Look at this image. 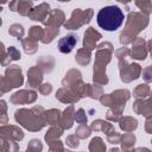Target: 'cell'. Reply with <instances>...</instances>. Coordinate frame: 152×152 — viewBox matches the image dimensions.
I'll return each instance as SVG.
<instances>
[{"mask_svg": "<svg viewBox=\"0 0 152 152\" xmlns=\"http://www.w3.org/2000/svg\"><path fill=\"white\" fill-rule=\"evenodd\" d=\"M124 12L114 5L102 7L96 15L97 25L104 31H116L124 24Z\"/></svg>", "mask_w": 152, "mask_h": 152, "instance_id": "3", "label": "cell"}, {"mask_svg": "<svg viewBox=\"0 0 152 152\" xmlns=\"http://www.w3.org/2000/svg\"><path fill=\"white\" fill-rule=\"evenodd\" d=\"M72 121H74V106L71 104L64 109L63 114H61L58 124L62 125L63 129H69L72 126Z\"/></svg>", "mask_w": 152, "mask_h": 152, "instance_id": "19", "label": "cell"}, {"mask_svg": "<svg viewBox=\"0 0 152 152\" xmlns=\"http://www.w3.org/2000/svg\"><path fill=\"white\" fill-rule=\"evenodd\" d=\"M21 44H23V48H24V51L26 53H34L37 50H38V44L36 40L31 39V38H26V39H23L21 40Z\"/></svg>", "mask_w": 152, "mask_h": 152, "instance_id": "26", "label": "cell"}, {"mask_svg": "<svg viewBox=\"0 0 152 152\" xmlns=\"http://www.w3.org/2000/svg\"><path fill=\"white\" fill-rule=\"evenodd\" d=\"M129 96H131V93L127 89H120V90L113 91L112 94H107V95L102 94L100 97V101L103 106L112 107L110 112H113L119 116L124 112L125 102L129 99Z\"/></svg>", "mask_w": 152, "mask_h": 152, "instance_id": "5", "label": "cell"}, {"mask_svg": "<svg viewBox=\"0 0 152 152\" xmlns=\"http://www.w3.org/2000/svg\"><path fill=\"white\" fill-rule=\"evenodd\" d=\"M74 119H75L76 122H78V124H86V122H87V116H86V114H84V109H83V108H80V109L75 113Z\"/></svg>", "mask_w": 152, "mask_h": 152, "instance_id": "38", "label": "cell"}, {"mask_svg": "<svg viewBox=\"0 0 152 152\" xmlns=\"http://www.w3.org/2000/svg\"><path fill=\"white\" fill-rule=\"evenodd\" d=\"M1 24H2V21H1V18H0V26H1Z\"/></svg>", "mask_w": 152, "mask_h": 152, "instance_id": "50", "label": "cell"}, {"mask_svg": "<svg viewBox=\"0 0 152 152\" xmlns=\"http://www.w3.org/2000/svg\"><path fill=\"white\" fill-rule=\"evenodd\" d=\"M32 6V0H12V2L10 4V8L21 15H28Z\"/></svg>", "mask_w": 152, "mask_h": 152, "instance_id": "13", "label": "cell"}, {"mask_svg": "<svg viewBox=\"0 0 152 152\" xmlns=\"http://www.w3.org/2000/svg\"><path fill=\"white\" fill-rule=\"evenodd\" d=\"M150 125H151V116H150V118H147V121H146V131H147V133H151Z\"/></svg>", "mask_w": 152, "mask_h": 152, "instance_id": "46", "label": "cell"}, {"mask_svg": "<svg viewBox=\"0 0 152 152\" xmlns=\"http://www.w3.org/2000/svg\"><path fill=\"white\" fill-rule=\"evenodd\" d=\"M59 33V30L58 27H51V26H46V30L44 31V36H43V39L42 42L44 44H48V43H51L55 37Z\"/></svg>", "mask_w": 152, "mask_h": 152, "instance_id": "24", "label": "cell"}, {"mask_svg": "<svg viewBox=\"0 0 152 152\" xmlns=\"http://www.w3.org/2000/svg\"><path fill=\"white\" fill-rule=\"evenodd\" d=\"M101 95H102V88H101V86H91L90 84L88 96H90L91 99H100Z\"/></svg>", "mask_w": 152, "mask_h": 152, "instance_id": "36", "label": "cell"}, {"mask_svg": "<svg viewBox=\"0 0 152 152\" xmlns=\"http://www.w3.org/2000/svg\"><path fill=\"white\" fill-rule=\"evenodd\" d=\"M150 95V86L148 84H139L134 90H133V96L137 99H145L148 97Z\"/></svg>", "mask_w": 152, "mask_h": 152, "instance_id": "25", "label": "cell"}, {"mask_svg": "<svg viewBox=\"0 0 152 152\" xmlns=\"http://www.w3.org/2000/svg\"><path fill=\"white\" fill-rule=\"evenodd\" d=\"M90 57H91V53H90V50L83 48V49H80L77 51V55H76V62L81 65H87L89 62H90Z\"/></svg>", "mask_w": 152, "mask_h": 152, "instance_id": "22", "label": "cell"}, {"mask_svg": "<svg viewBox=\"0 0 152 152\" xmlns=\"http://www.w3.org/2000/svg\"><path fill=\"white\" fill-rule=\"evenodd\" d=\"M6 78L10 81L13 88L20 87L23 84V75H21V69L18 65H11L10 68L6 69Z\"/></svg>", "mask_w": 152, "mask_h": 152, "instance_id": "10", "label": "cell"}, {"mask_svg": "<svg viewBox=\"0 0 152 152\" xmlns=\"http://www.w3.org/2000/svg\"><path fill=\"white\" fill-rule=\"evenodd\" d=\"M91 17H93L91 8H88L86 11H81L80 8H76L72 11L71 18L66 23H64V26L68 30H77L82 25L88 24L91 20Z\"/></svg>", "mask_w": 152, "mask_h": 152, "instance_id": "6", "label": "cell"}, {"mask_svg": "<svg viewBox=\"0 0 152 152\" xmlns=\"http://www.w3.org/2000/svg\"><path fill=\"white\" fill-rule=\"evenodd\" d=\"M96 49L97 51H96V58L94 63L93 80L99 84H107L108 77L106 75V65L110 62L113 45L106 42V43H101L99 46H96Z\"/></svg>", "mask_w": 152, "mask_h": 152, "instance_id": "1", "label": "cell"}, {"mask_svg": "<svg viewBox=\"0 0 152 152\" xmlns=\"http://www.w3.org/2000/svg\"><path fill=\"white\" fill-rule=\"evenodd\" d=\"M5 2H7V0H0V4H5Z\"/></svg>", "mask_w": 152, "mask_h": 152, "instance_id": "48", "label": "cell"}, {"mask_svg": "<svg viewBox=\"0 0 152 152\" xmlns=\"http://www.w3.org/2000/svg\"><path fill=\"white\" fill-rule=\"evenodd\" d=\"M78 37L76 34H68L58 40V50L62 53H70L77 44Z\"/></svg>", "mask_w": 152, "mask_h": 152, "instance_id": "12", "label": "cell"}, {"mask_svg": "<svg viewBox=\"0 0 152 152\" xmlns=\"http://www.w3.org/2000/svg\"><path fill=\"white\" fill-rule=\"evenodd\" d=\"M102 38L101 33L95 31L94 27H89L86 33H84V39H83V48L88 49V50H93L96 48V43Z\"/></svg>", "mask_w": 152, "mask_h": 152, "instance_id": "11", "label": "cell"}, {"mask_svg": "<svg viewBox=\"0 0 152 152\" xmlns=\"http://www.w3.org/2000/svg\"><path fill=\"white\" fill-rule=\"evenodd\" d=\"M46 20H44V25L51 26V27H58L64 23V13L61 10H53L48 13Z\"/></svg>", "mask_w": 152, "mask_h": 152, "instance_id": "14", "label": "cell"}, {"mask_svg": "<svg viewBox=\"0 0 152 152\" xmlns=\"http://www.w3.org/2000/svg\"><path fill=\"white\" fill-rule=\"evenodd\" d=\"M66 144L70 147H77L78 146V139L76 138V134L75 135H69L68 139H66Z\"/></svg>", "mask_w": 152, "mask_h": 152, "instance_id": "43", "label": "cell"}, {"mask_svg": "<svg viewBox=\"0 0 152 152\" xmlns=\"http://www.w3.org/2000/svg\"><path fill=\"white\" fill-rule=\"evenodd\" d=\"M120 121V128L125 132H133L138 127V121L131 116H125L122 119H119Z\"/></svg>", "mask_w": 152, "mask_h": 152, "instance_id": "20", "label": "cell"}, {"mask_svg": "<svg viewBox=\"0 0 152 152\" xmlns=\"http://www.w3.org/2000/svg\"><path fill=\"white\" fill-rule=\"evenodd\" d=\"M37 99V93L33 90H19L11 96V102L13 104H24L34 102Z\"/></svg>", "mask_w": 152, "mask_h": 152, "instance_id": "9", "label": "cell"}, {"mask_svg": "<svg viewBox=\"0 0 152 152\" xmlns=\"http://www.w3.org/2000/svg\"><path fill=\"white\" fill-rule=\"evenodd\" d=\"M61 112L58 109H50L48 112H44V118H45V121L50 125H56L59 122V114Z\"/></svg>", "mask_w": 152, "mask_h": 152, "instance_id": "23", "label": "cell"}, {"mask_svg": "<svg viewBox=\"0 0 152 152\" xmlns=\"http://www.w3.org/2000/svg\"><path fill=\"white\" fill-rule=\"evenodd\" d=\"M52 90V86L50 83H44L42 86H39V91L43 94V95H49Z\"/></svg>", "mask_w": 152, "mask_h": 152, "instance_id": "42", "label": "cell"}, {"mask_svg": "<svg viewBox=\"0 0 152 152\" xmlns=\"http://www.w3.org/2000/svg\"><path fill=\"white\" fill-rule=\"evenodd\" d=\"M50 12V6L49 4H42L38 7H34L33 10H31L28 17L32 20H37V21H44L48 13Z\"/></svg>", "mask_w": 152, "mask_h": 152, "instance_id": "18", "label": "cell"}, {"mask_svg": "<svg viewBox=\"0 0 152 152\" xmlns=\"http://www.w3.org/2000/svg\"><path fill=\"white\" fill-rule=\"evenodd\" d=\"M8 33L12 34V36H14L17 39H21V37L24 36L25 31H24V27H23L21 25H19V24H13V25H11V27H10V30H8Z\"/></svg>", "mask_w": 152, "mask_h": 152, "instance_id": "31", "label": "cell"}, {"mask_svg": "<svg viewBox=\"0 0 152 152\" xmlns=\"http://www.w3.org/2000/svg\"><path fill=\"white\" fill-rule=\"evenodd\" d=\"M90 131H91V128L90 127H88V126H86V124H81V126L76 129V135L77 137H80V138H82V139H84V138H88L89 135H90Z\"/></svg>", "mask_w": 152, "mask_h": 152, "instance_id": "33", "label": "cell"}, {"mask_svg": "<svg viewBox=\"0 0 152 152\" xmlns=\"http://www.w3.org/2000/svg\"><path fill=\"white\" fill-rule=\"evenodd\" d=\"M55 142H56V141H55ZM57 148L61 150V151L63 150V146H62V142H61V141H57L55 146H53V145H50V150H57Z\"/></svg>", "mask_w": 152, "mask_h": 152, "instance_id": "44", "label": "cell"}, {"mask_svg": "<svg viewBox=\"0 0 152 152\" xmlns=\"http://www.w3.org/2000/svg\"><path fill=\"white\" fill-rule=\"evenodd\" d=\"M11 89H13L12 84L10 83V81L6 78V77H2L0 76V96L7 91H10Z\"/></svg>", "mask_w": 152, "mask_h": 152, "instance_id": "34", "label": "cell"}, {"mask_svg": "<svg viewBox=\"0 0 152 152\" xmlns=\"http://www.w3.org/2000/svg\"><path fill=\"white\" fill-rule=\"evenodd\" d=\"M38 64H40L44 69L45 72H50L52 69H53V64H55V61L53 58H51V56H44V58H40L38 61Z\"/></svg>", "mask_w": 152, "mask_h": 152, "instance_id": "29", "label": "cell"}, {"mask_svg": "<svg viewBox=\"0 0 152 152\" xmlns=\"http://www.w3.org/2000/svg\"><path fill=\"white\" fill-rule=\"evenodd\" d=\"M7 56L10 57L11 61H18L20 59V51L15 46H10L7 50Z\"/></svg>", "mask_w": 152, "mask_h": 152, "instance_id": "37", "label": "cell"}, {"mask_svg": "<svg viewBox=\"0 0 152 152\" xmlns=\"http://www.w3.org/2000/svg\"><path fill=\"white\" fill-rule=\"evenodd\" d=\"M5 48H4V44L0 42V62H1V59L5 57Z\"/></svg>", "mask_w": 152, "mask_h": 152, "instance_id": "45", "label": "cell"}, {"mask_svg": "<svg viewBox=\"0 0 152 152\" xmlns=\"http://www.w3.org/2000/svg\"><path fill=\"white\" fill-rule=\"evenodd\" d=\"M89 150L90 151H97V150H106V146H104V144H103V141H102V139L101 138H94L93 140H91V142H90V146H89Z\"/></svg>", "mask_w": 152, "mask_h": 152, "instance_id": "35", "label": "cell"}, {"mask_svg": "<svg viewBox=\"0 0 152 152\" xmlns=\"http://www.w3.org/2000/svg\"><path fill=\"white\" fill-rule=\"evenodd\" d=\"M44 36V30L40 26H32L28 31V38L33 40H42Z\"/></svg>", "mask_w": 152, "mask_h": 152, "instance_id": "30", "label": "cell"}, {"mask_svg": "<svg viewBox=\"0 0 152 152\" xmlns=\"http://www.w3.org/2000/svg\"><path fill=\"white\" fill-rule=\"evenodd\" d=\"M62 133H63V128H59V127H51V128L46 132V134H45V140L50 144V142L55 141L57 138H59V137L62 135Z\"/></svg>", "mask_w": 152, "mask_h": 152, "instance_id": "27", "label": "cell"}, {"mask_svg": "<svg viewBox=\"0 0 152 152\" xmlns=\"http://www.w3.org/2000/svg\"><path fill=\"white\" fill-rule=\"evenodd\" d=\"M0 135H2L6 139H13V140H21L24 138V133L20 128L15 126H2L0 127Z\"/></svg>", "mask_w": 152, "mask_h": 152, "instance_id": "15", "label": "cell"}, {"mask_svg": "<svg viewBox=\"0 0 152 152\" xmlns=\"http://www.w3.org/2000/svg\"><path fill=\"white\" fill-rule=\"evenodd\" d=\"M6 102L5 101H0V124H6L7 122V115H6Z\"/></svg>", "mask_w": 152, "mask_h": 152, "instance_id": "39", "label": "cell"}, {"mask_svg": "<svg viewBox=\"0 0 152 152\" xmlns=\"http://www.w3.org/2000/svg\"><path fill=\"white\" fill-rule=\"evenodd\" d=\"M132 44H133V46H132V50L129 51L131 57L134 59H145L147 56V52L150 51L151 42L148 40L146 43V46H145V40L140 37H135L132 40Z\"/></svg>", "mask_w": 152, "mask_h": 152, "instance_id": "8", "label": "cell"}, {"mask_svg": "<svg viewBox=\"0 0 152 152\" xmlns=\"http://www.w3.org/2000/svg\"><path fill=\"white\" fill-rule=\"evenodd\" d=\"M90 128L94 129V131H103L106 134H108V133H110V132L114 131V127L112 126V124L106 122L103 120H96V121H94L91 124V127Z\"/></svg>", "mask_w": 152, "mask_h": 152, "instance_id": "21", "label": "cell"}, {"mask_svg": "<svg viewBox=\"0 0 152 152\" xmlns=\"http://www.w3.org/2000/svg\"><path fill=\"white\" fill-rule=\"evenodd\" d=\"M14 119L25 128L33 132L42 129L46 125L44 118V109L40 106H36L31 109H19L15 112Z\"/></svg>", "mask_w": 152, "mask_h": 152, "instance_id": "2", "label": "cell"}, {"mask_svg": "<svg viewBox=\"0 0 152 152\" xmlns=\"http://www.w3.org/2000/svg\"><path fill=\"white\" fill-rule=\"evenodd\" d=\"M121 144H122V148L124 150H131L135 142V135L132 134L131 132H128L127 134L122 135L121 138Z\"/></svg>", "mask_w": 152, "mask_h": 152, "instance_id": "28", "label": "cell"}, {"mask_svg": "<svg viewBox=\"0 0 152 152\" xmlns=\"http://www.w3.org/2000/svg\"><path fill=\"white\" fill-rule=\"evenodd\" d=\"M118 1H120V2H122V4H128L131 0H118Z\"/></svg>", "mask_w": 152, "mask_h": 152, "instance_id": "47", "label": "cell"}, {"mask_svg": "<svg viewBox=\"0 0 152 152\" xmlns=\"http://www.w3.org/2000/svg\"><path fill=\"white\" fill-rule=\"evenodd\" d=\"M148 24V15L139 12H129L125 30L120 34V43L128 44Z\"/></svg>", "mask_w": 152, "mask_h": 152, "instance_id": "4", "label": "cell"}, {"mask_svg": "<svg viewBox=\"0 0 152 152\" xmlns=\"http://www.w3.org/2000/svg\"><path fill=\"white\" fill-rule=\"evenodd\" d=\"M133 109H134V112L137 114H141V115H145L146 118H150L151 116V113H152L150 99H147V100L138 99L134 102V104H133Z\"/></svg>", "mask_w": 152, "mask_h": 152, "instance_id": "17", "label": "cell"}, {"mask_svg": "<svg viewBox=\"0 0 152 152\" xmlns=\"http://www.w3.org/2000/svg\"><path fill=\"white\" fill-rule=\"evenodd\" d=\"M1 11H2V8H1V7H0V12H1Z\"/></svg>", "mask_w": 152, "mask_h": 152, "instance_id": "51", "label": "cell"}, {"mask_svg": "<svg viewBox=\"0 0 152 152\" xmlns=\"http://www.w3.org/2000/svg\"><path fill=\"white\" fill-rule=\"evenodd\" d=\"M135 5L142 11V13L147 15L151 13V0H135Z\"/></svg>", "mask_w": 152, "mask_h": 152, "instance_id": "32", "label": "cell"}, {"mask_svg": "<svg viewBox=\"0 0 152 152\" xmlns=\"http://www.w3.org/2000/svg\"><path fill=\"white\" fill-rule=\"evenodd\" d=\"M119 69H120V78L124 82H131L133 80H137L141 72L140 65L137 63L128 64L126 62V57L119 58Z\"/></svg>", "mask_w": 152, "mask_h": 152, "instance_id": "7", "label": "cell"}, {"mask_svg": "<svg viewBox=\"0 0 152 152\" xmlns=\"http://www.w3.org/2000/svg\"><path fill=\"white\" fill-rule=\"evenodd\" d=\"M42 150L43 148V146H42V144H40V141L39 140H37V139H33V140H31L30 141V144H28V146H27V151H30V150Z\"/></svg>", "mask_w": 152, "mask_h": 152, "instance_id": "41", "label": "cell"}, {"mask_svg": "<svg viewBox=\"0 0 152 152\" xmlns=\"http://www.w3.org/2000/svg\"><path fill=\"white\" fill-rule=\"evenodd\" d=\"M58 1H64L65 2V1H70V0H58Z\"/></svg>", "mask_w": 152, "mask_h": 152, "instance_id": "49", "label": "cell"}, {"mask_svg": "<svg viewBox=\"0 0 152 152\" xmlns=\"http://www.w3.org/2000/svg\"><path fill=\"white\" fill-rule=\"evenodd\" d=\"M43 80V72L40 66H33L27 71V84L32 88H38Z\"/></svg>", "mask_w": 152, "mask_h": 152, "instance_id": "16", "label": "cell"}, {"mask_svg": "<svg viewBox=\"0 0 152 152\" xmlns=\"http://www.w3.org/2000/svg\"><path fill=\"white\" fill-rule=\"evenodd\" d=\"M142 78H144L147 83L152 81V69H151V66H150V65L142 70Z\"/></svg>", "mask_w": 152, "mask_h": 152, "instance_id": "40", "label": "cell"}]
</instances>
